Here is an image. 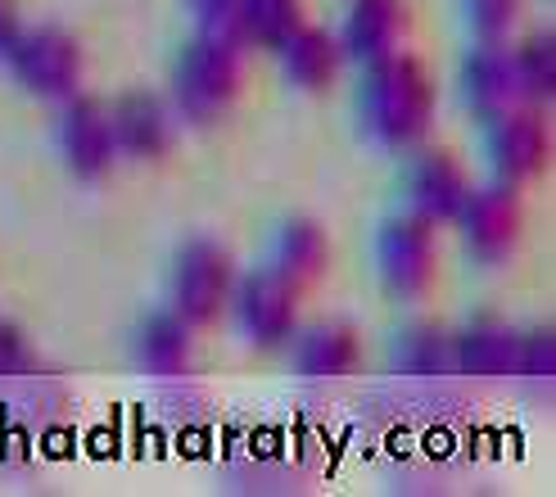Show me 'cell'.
I'll return each mask as SVG.
<instances>
[{
  "label": "cell",
  "mask_w": 556,
  "mask_h": 497,
  "mask_svg": "<svg viewBox=\"0 0 556 497\" xmlns=\"http://www.w3.org/2000/svg\"><path fill=\"white\" fill-rule=\"evenodd\" d=\"M299 303H303V285H294L276 267H258L236 281L227 313L236 317L240 335L254 348H286L299 330Z\"/></svg>",
  "instance_id": "7"
},
{
  "label": "cell",
  "mask_w": 556,
  "mask_h": 497,
  "mask_svg": "<svg viewBox=\"0 0 556 497\" xmlns=\"http://www.w3.org/2000/svg\"><path fill=\"white\" fill-rule=\"evenodd\" d=\"M389 367H394V375H416V380L448 375L453 371V330L430 317L399 326L394 344H389Z\"/></svg>",
  "instance_id": "18"
},
{
  "label": "cell",
  "mask_w": 556,
  "mask_h": 497,
  "mask_svg": "<svg viewBox=\"0 0 556 497\" xmlns=\"http://www.w3.org/2000/svg\"><path fill=\"white\" fill-rule=\"evenodd\" d=\"M453 227L462 231L466 254L480 267H503L525 235V208H520L516 186H507V181L470 186V195H466L462 213L453 217Z\"/></svg>",
  "instance_id": "8"
},
{
  "label": "cell",
  "mask_w": 556,
  "mask_h": 497,
  "mask_svg": "<svg viewBox=\"0 0 556 497\" xmlns=\"http://www.w3.org/2000/svg\"><path fill=\"white\" fill-rule=\"evenodd\" d=\"M511 375H525V380H552L556 375V335H552V326L520 330Z\"/></svg>",
  "instance_id": "23"
},
{
  "label": "cell",
  "mask_w": 556,
  "mask_h": 497,
  "mask_svg": "<svg viewBox=\"0 0 556 497\" xmlns=\"http://www.w3.org/2000/svg\"><path fill=\"white\" fill-rule=\"evenodd\" d=\"M54 150H60L64 168L77 181H100L114 173L118 150H114V131H109V109L104 100L73 91L68 100H60V114H54Z\"/></svg>",
  "instance_id": "9"
},
{
  "label": "cell",
  "mask_w": 556,
  "mask_h": 497,
  "mask_svg": "<svg viewBox=\"0 0 556 497\" xmlns=\"http://www.w3.org/2000/svg\"><path fill=\"white\" fill-rule=\"evenodd\" d=\"M271 54H276V64H281V77L303 95L330 91L340 81V68H344L340 37L330 33V27H321V23H308V18H303Z\"/></svg>",
  "instance_id": "12"
},
{
  "label": "cell",
  "mask_w": 556,
  "mask_h": 497,
  "mask_svg": "<svg viewBox=\"0 0 556 497\" xmlns=\"http://www.w3.org/2000/svg\"><path fill=\"white\" fill-rule=\"evenodd\" d=\"M131 357L146 375H186L194 367V326L181 321L173 308H154L131 330Z\"/></svg>",
  "instance_id": "17"
},
{
  "label": "cell",
  "mask_w": 556,
  "mask_h": 497,
  "mask_svg": "<svg viewBox=\"0 0 556 497\" xmlns=\"http://www.w3.org/2000/svg\"><path fill=\"white\" fill-rule=\"evenodd\" d=\"M336 37L344 46V60H357V64H371L380 54L403 50L407 0H349Z\"/></svg>",
  "instance_id": "15"
},
{
  "label": "cell",
  "mask_w": 556,
  "mask_h": 497,
  "mask_svg": "<svg viewBox=\"0 0 556 497\" xmlns=\"http://www.w3.org/2000/svg\"><path fill=\"white\" fill-rule=\"evenodd\" d=\"M516 335L520 330L493 313L470 317L453 330V371L470 380H503L516 362Z\"/></svg>",
  "instance_id": "16"
},
{
  "label": "cell",
  "mask_w": 556,
  "mask_h": 497,
  "mask_svg": "<svg viewBox=\"0 0 556 497\" xmlns=\"http://www.w3.org/2000/svg\"><path fill=\"white\" fill-rule=\"evenodd\" d=\"M240 281L236 254L213 235H190L168 271V308L190 321L194 330L217 326L231 308V294Z\"/></svg>",
  "instance_id": "3"
},
{
  "label": "cell",
  "mask_w": 556,
  "mask_h": 497,
  "mask_svg": "<svg viewBox=\"0 0 556 497\" xmlns=\"http://www.w3.org/2000/svg\"><path fill=\"white\" fill-rule=\"evenodd\" d=\"M244 46L231 33H200L177 50L173 73H168V100L181 123L208 127L222 123V114L236 104L240 81H244Z\"/></svg>",
  "instance_id": "2"
},
{
  "label": "cell",
  "mask_w": 556,
  "mask_h": 497,
  "mask_svg": "<svg viewBox=\"0 0 556 497\" xmlns=\"http://www.w3.org/2000/svg\"><path fill=\"white\" fill-rule=\"evenodd\" d=\"M434 109H439V87L421 54L394 50L363 64L357 118H363V131L380 150H394V154L416 150L434 127Z\"/></svg>",
  "instance_id": "1"
},
{
  "label": "cell",
  "mask_w": 556,
  "mask_h": 497,
  "mask_svg": "<svg viewBox=\"0 0 556 497\" xmlns=\"http://www.w3.org/2000/svg\"><path fill=\"white\" fill-rule=\"evenodd\" d=\"M18 5H14V0H0V54H5L10 50V41L18 37Z\"/></svg>",
  "instance_id": "26"
},
{
  "label": "cell",
  "mask_w": 556,
  "mask_h": 497,
  "mask_svg": "<svg viewBox=\"0 0 556 497\" xmlns=\"http://www.w3.org/2000/svg\"><path fill=\"white\" fill-rule=\"evenodd\" d=\"M484 154L493 181L525 186L552 168V123L539 104H511L503 114L484 118Z\"/></svg>",
  "instance_id": "6"
},
{
  "label": "cell",
  "mask_w": 556,
  "mask_h": 497,
  "mask_svg": "<svg viewBox=\"0 0 556 497\" xmlns=\"http://www.w3.org/2000/svg\"><path fill=\"white\" fill-rule=\"evenodd\" d=\"M104 109H109V131H114L118 158L159 163V158L173 154L181 118H177L168 95L136 87V91H123L114 104H104Z\"/></svg>",
  "instance_id": "10"
},
{
  "label": "cell",
  "mask_w": 556,
  "mask_h": 497,
  "mask_svg": "<svg viewBox=\"0 0 556 497\" xmlns=\"http://www.w3.org/2000/svg\"><path fill=\"white\" fill-rule=\"evenodd\" d=\"M525 0H462V18L476 41H511Z\"/></svg>",
  "instance_id": "22"
},
{
  "label": "cell",
  "mask_w": 556,
  "mask_h": 497,
  "mask_svg": "<svg viewBox=\"0 0 556 497\" xmlns=\"http://www.w3.org/2000/svg\"><path fill=\"white\" fill-rule=\"evenodd\" d=\"M290 362L303 380H349L363 367V335L349 321H313L290 335Z\"/></svg>",
  "instance_id": "13"
},
{
  "label": "cell",
  "mask_w": 556,
  "mask_h": 497,
  "mask_svg": "<svg viewBox=\"0 0 556 497\" xmlns=\"http://www.w3.org/2000/svg\"><path fill=\"white\" fill-rule=\"evenodd\" d=\"M236 5L240 0H186V14L194 18L200 33H231Z\"/></svg>",
  "instance_id": "25"
},
{
  "label": "cell",
  "mask_w": 556,
  "mask_h": 497,
  "mask_svg": "<svg viewBox=\"0 0 556 497\" xmlns=\"http://www.w3.org/2000/svg\"><path fill=\"white\" fill-rule=\"evenodd\" d=\"M10 64V77L27 95L37 100H68L73 91H81V73H87V60H81V46L73 33L54 23H37V27H18V37L10 41V50L0 54Z\"/></svg>",
  "instance_id": "4"
},
{
  "label": "cell",
  "mask_w": 556,
  "mask_h": 497,
  "mask_svg": "<svg viewBox=\"0 0 556 497\" xmlns=\"http://www.w3.org/2000/svg\"><path fill=\"white\" fill-rule=\"evenodd\" d=\"M376 276L389 298H426L439 276V227L412 208L384 217L376 231Z\"/></svg>",
  "instance_id": "5"
},
{
  "label": "cell",
  "mask_w": 556,
  "mask_h": 497,
  "mask_svg": "<svg viewBox=\"0 0 556 497\" xmlns=\"http://www.w3.org/2000/svg\"><path fill=\"white\" fill-rule=\"evenodd\" d=\"M303 18H308L303 14V0H240L236 18H231V37L249 50L271 54Z\"/></svg>",
  "instance_id": "20"
},
{
  "label": "cell",
  "mask_w": 556,
  "mask_h": 497,
  "mask_svg": "<svg viewBox=\"0 0 556 497\" xmlns=\"http://www.w3.org/2000/svg\"><path fill=\"white\" fill-rule=\"evenodd\" d=\"M33 367V344H27V330L10 317H0V380L23 375Z\"/></svg>",
  "instance_id": "24"
},
{
  "label": "cell",
  "mask_w": 556,
  "mask_h": 497,
  "mask_svg": "<svg viewBox=\"0 0 556 497\" xmlns=\"http://www.w3.org/2000/svg\"><path fill=\"white\" fill-rule=\"evenodd\" d=\"M267 267L290 276L294 285H313L317 276L330 267L326 227L317 222V217H290V222H281V231H276V240H271V263Z\"/></svg>",
  "instance_id": "19"
},
{
  "label": "cell",
  "mask_w": 556,
  "mask_h": 497,
  "mask_svg": "<svg viewBox=\"0 0 556 497\" xmlns=\"http://www.w3.org/2000/svg\"><path fill=\"white\" fill-rule=\"evenodd\" d=\"M457 91H462V104L480 123L520 104L516 100V73H511V41H476L470 46L462 54V68H457Z\"/></svg>",
  "instance_id": "14"
},
{
  "label": "cell",
  "mask_w": 556,
  "mask_h": 497,
  "mask_svg": "<svg viewBox=\"0 0 556 497\" xmlns=\"http://www.w3.org/2000/svg\"><path fill=\"white\" fill-rule=\"evenodd\" d=\"M412 163H407V177H403V195H407V208L416 217H426V222L434 227H448L453 217L462 213L466 195H470V173H466V163L453 154V150H443V145H416L407 150Z\"/></svg>",
  "instance_id": "11"
},
{
  "label": "cell",
  "mask_w": 556,
  "mask_h": 497,
  "mask_svg": "<svg viewBox=\"0 0 556 497\" xmlns=\"http://www.w3.org/2000/svg\"><path fill=\"white\" fill-rule=\"evenodd\" d=\"M516 100L547 109L556 95V33H530L511 46Z\"/></svg>",
  "instance_id": "21"
}]
</instances>
